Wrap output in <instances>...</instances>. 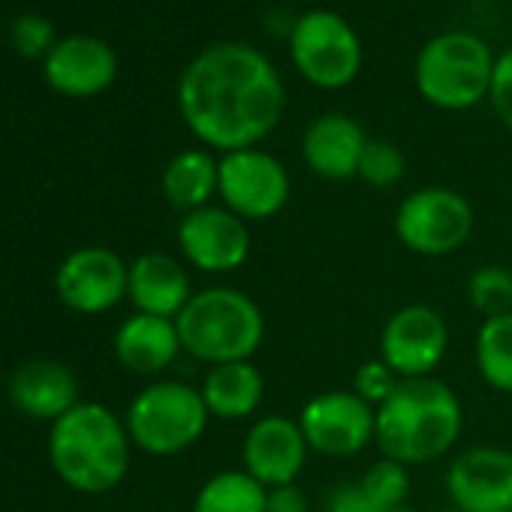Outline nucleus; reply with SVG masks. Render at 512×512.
<instances>
[{
    "label": "nucleus",
    "mask_w": 512,
    "mask_h": 512,
    "mask_svg": "<svg viewBox=\"0 0 512 512\" xmlns=\"http://www.w3.org/2000/svg\"><path fill=\"white\" fill-rule=\"evenodd\" d=\"M449 350V326L431 305L398 308L380 335V359L401 377L419 380L434 377L437 365Z\"/></svg>",
    "instance_id": "obj_12"
},
{
    "label": "nucleus",
    "mask_w": 512,
    "mask_h": 512,
    "mask_svg": "<svg viewBox=\"0 0 512 512\" xmlns=\"http://www.w3.org/2000/svg\"><path fill=\"white\" fill-rule=\"evenodd\" d=\"M473 208L470 202L449 187H419L395 211L398 241L428 260H440L467 244L473 235Z\"/></svg>",
    "instance_id": "obj_8"
},
{
    "label": "nucleus",
    "mask_w": 512,
    "mask_h": 512,
    "mask_svg": "<svg viewBox=\"0 0 512 512\" xmlns=\"http://www.w3.org/2000/svg\"><path fill=\"white\" fill-rule=\"evenodd\" d=\"M464 410L452 386L437 377L401 380L398 389L377 407L374 443L383 458L407 467L443 458L461 437Z\"/></svg>",
    "instance_id": "obj_2"
},
{
    "label": "nucleus",
    "mask_w": 512,
    "mask_h": 512,
    "mask_svg": "<svg viewBox=\"0 0 512 512\" xmlns=\"http://www.w3.org/2000/svg\"><path fill=\"white\" fill-rule=\"evenodd\" d=\"M269 488L244 470L214 473L193 500V512H266Z\"/></svg>",
    "instance_id": "obj_23"
},
{
    "label": "nucleus",
    "mask_w": 512,
    "mask_h": 512,
    "mask_svg": "<svg viewBox=\"0 0 512 512\" xmlns=\"http://www.w3.org/2000/svg\"><path fill=\"white\" fill-rule=\"evenodd\" d=\"M392 512H419V509H413V506H401V509H392Z\"/></svg>",
    "instance_id": "obj_34"
},
{
    "label": "nucleus",
    "mask_w": 512,
    "mask_h": 512,
    "mask_svg": "<svg viewBox=\"0 0 512 512\" xmlns=\"http://www.w3.org/2000/svg\"><path fill=\"white\" fill-rule=\"evenodd\" d=\"M13 46H16V52H22L25 58H46L52 49H55V28H52V22L49 19H43V16H19L16 22H13Z\"/></svg>",
    "instance_id": "obj_29"
},
{
    "label": "nucleus",
    "mask_w": 512,
    "mask_h": 512,
    "mask_svg": "<svg viewBox=\"0 0 512 512\" xmlns=\"http://www.w3.org/2000/svg\"><path fill=\"white\" fill-rule=\"evenodd\" d=\"M368 136L350 115L329 112L308 124L302 139V157L308 169L326 181H350L359 175Z\"/></svg>",
    "instance_id": "obj_17"
},
{
    "label": "nucleus",
    "mask_w": 512,
    "mask_h": 512,
    "mask_svg": "<svg viewBox=\"0 0 512 512\" xmlns=\"http://www.w3.org/2000/svg\"><path fill=\"white\" fill-rule=\"evenodd\" d=\"M440 512H464V509H458V506H452V503H449V506H446V509H440Z\"/></svg>",
    "instance_id": "obj_33"
},
{
    "label": "nucleus",
    "mask_w": 512,
    "mask_h": 512,
    "mask_svg": "<svg viewBox=\"0 0 512 512\" xmlns=\"http://www.w3.org/2000/svg\"><path fill=\"white\" fill-rule=\"evenodd\" d=\"M266 512H311L308 494L293 482V485H275L266 494Z\"/></svg>",
    "instance_id": "obj_32"
},
{
    "label": "nucleus",
    "mask_w": 512,
    "mask_h": 512,
    "mask_svg": "<svg viewBox=\"0 0 512 512\" xmlns=\"http://www.w3.org/2000/svg\"><path fill=\"white\" fill-rule=\"evenodd\" d=\"M199 395L211 413V419L241 422L260 410L266 398V377L253 362H226L211 365L202 377Z\"/></svg>",
    "instance_id": "obj_21"
},
{
    "label": "nucleus",
    "mask_w": 512,
    "mask_h": 512,
    "mask_svg": "<svg viewBox=\"0 0 512 512\" xmlns=\"http://www.w3.org/2000/svg\"><path fill=\"white\" fill-rule=\"evenodd\" d=\"M133 440L124 419L106 404L79 401L49 428V461L64 485L79 494H106L130 470Z\"/></svg>",
    "instance_id": "obj_3"
},
{
    "label": "nucleus",
    "mask_w": 512,
    "mask_h": 512,
    "mask_svg": "<svg viewBox=\"0 0 512 512\" xmlns=\"http://www.w3.org/2000/svg\"><path fill=\"white\" fill-rule=\"evenodd\" d=\"M10 401L28 419L55 422L79 404L76 374L55 359H31L10 377Z\"/></svg>",
    "instance_id": "obj_18"
},
{
    "label": "nucleus",
    "mask_w": 512,
    "mask_h": 512,
    "mask_svg": "<svg viewBox=\"0 0 512 512\" xmlns=\"http://www.w3.org/2000/svg\"><path fill=\"white\" fill-rule=\"evenodd\" d=\"M160 187H163L166 202L172 208H178L181 214L199 211V208L211 205V199L217 196L220 160L202 148H187L166 163Z\"/></svg>",
    "instance_id": "obj_22"
},
{
    "label": "nucleus",
    "mask_w": 512,
    "mask_h": 512,
    "mask_svg": "<svg viewBox=\"0 0 512 512\" xmlns=\"http://www.w3.org/2000/svg\"><path fill=\"white\" fill-rule=\"evenodd\" d=\"M326 512H383V509L362 491L359 482H341L326 497Z\"/></svg>",
    "instance_id": "obj_31"
},
{
    "label": "nucleus",
    "mask_w": 512,
    "mask_h": 512,
    "mask_svg": "<svg viewBox=\"0 0 512 512\" xmlns=\"http://www.w3.org/2000/svg\"><path fill=\"white\" fill-rule=\"evenodd\" d=\"M467 302L485 320L512 314V272L506 266L476 269L467 281Z\"/></svg>",
    "instance_id": "obj_25"
},
{
    "label": "nucleus",
    "mask_w": 512,
    "mask_h": 512,
    "mask_svg": "<svg viewBox=\"0 0 512 512\" xmlns=\"http://www.w3.org/2000/svg\"><path fill=\"white\" fill-rule=\"evenodd\" d=\"M296 70L323 91L347 88L362 70V43L347 19L332 10H308L290 34Z\"/></svg>",
    "instance_id": "obj_7"
},
{
    "label": "nucleus",
    "mask_w": 512,
    "mask_h": 512,
    "mask_svg": "<svg viewBox=\"0 0 512 512\" xmlns=\"http://www.w3.org/2000/svg\"><path fill=\"white\" fill-rule=\"evenodd\" d=\"M476 371L494 389L512 395V314L482 320L473 344Z\"/></svg>",
    "instance_id": "obj_24"
},
{
    "label": "nucleus",
    "mask_w": 512,
    "mask_h": 512,
    "mask_svg": "<svg viewBox=\"0 0 512 512\" xmlns=\"http://www.w3.org/2000/svg\"><path fill=\"white\" fill-rule=\"evenodd\" d=\"M308 455L311 446L299 428V419L269 413L247 428L241 446V470L266 488L293 485L302 476Z\"/></svg>",
    "instance_id": "obj_14"
},
{
    "label": "nucleus",
    "mask_w": 512,
    "mask_h": 512,
    "mask_svg": "<svg viewBox=\"0 0 512 512\" xmlns=\"http://www.w3.org/2000/svg\"><path fill=\"white\" fill-rule=\"evenodd\" d=\"M284 106L281 73L260 49L244 43L208 46L178 82V109L187 130L220 154L256 148L281 124Z\"/></svg>",
    "instance_id": "obj_1"
},
{
    "label": "nucleus",
    "mask_w": 512,
    "mask_h": 512,
    "mask_svg": "<svg viewBox=\"0 0 512 512\" xmlns=\"http://www.w3.org/2000/svg\"><path fill=\"white\" fill-rule=\"evenodd\" d=\"M178 247L187 266L205 275H229L250 256L247 223L223 205H205L190 211L178 223Z\"/></svg>",
    "instance_id": "obj_13"
},
{
    "label": "nucleus",
    "mask_w": 512,
    "mask_h": 512,
    "mask_svg": "<svg viewBox=\"0 0 512 512\" xmlns=\"http://www.w3.org/2000/svg\"><path fill=\"white\" fill-rule=\"evenodd\" d=\"M449 503L464 512H512V452L470 446L446 470Z\"/></svg>",
    "instance_id": "obj_15"
},
{
    "label": "nucleus",
    "mask_w": 512,
    "mask_h": 512,
    "mask_svg": "<svg viewBox=\"0 0 512 512\" xmlns=\"http://www.w3.org/2000/svg\"><path fill=\"white\" fill-rule=\"evenodd\" d=\"M46 82L64 97H97L118 76V55L97 37H64L46 55Z\"/></svg>",
    "instance_id": "obj_16"
},
{
    "label": "nucleus",
    "mask_w": 512,
    "mask_h": 512,
    "mask_svg": "<svg viewBox=\"0 0 512 512\" xmlns=\"http://www.w3.org/2000/svg\"><path fill=\"white\" fill-rule=\"evenodd\" d=\"M127 299L136 314L178 320V314L193 299L190 275L184 263H178L169 253H142L136 263H130Z\"/></svg>",
    "instance_id": "obj_19"
},
{
    "label": "nucleus",
    "mask_w": 512,
    "mask_h": 512,
    "mask_svg": "<svg viewBox=\"0 0 512 512\" xmlns=\"http://www.w3.org/2000/svg\"><path fill=\"white\" fill-rule=\"evenodd\" d=\"M175 326L181 350L205 365L250 362L266 341V317L260 305L232 287L193 293Z\"/></svg>",
    "instance_id": "obj_4"
},
{
    "label": "nucleus",
    "mask_w": 512,
    "mask_h": 512,
    "mask_svg": "<svg viewBox=\"0 0 512 512\" xmlns=\"http://www.w3.org/2000/svg\"><path fill=\"white\" fill-rule=\"evenodd\" d=\"M112 347H115V359L127 371L160 374L178 359L181 338H178L175 320L151 317V314H133L118 326Z\"/></svg>",
    "instance_id": "obj_20"
},
{
    "label": "nucleus",
    "mask_w": 512,
    "mask_h": 512,
    "mask_svg": "<svg viewBox=\"0 0 512 512\" xmlns=\"http://www.w3.org/2000/svg\"><path fill=\"white\" fill-rule=\"evenodd\" d=\"M494 55L470 31H446L431 37L413 67L419 94L446 112H464L491 94Z\"/></svg>",
    "instance_id": "obj_5"
},
{
    "label": "nucleus",
    "mask_w": 512,
    "mask_h": 512,
    "mask_svg": "<svg viewBox=\"0 0 512 512\" xmlns=\"http://www.w3.org/2000/svg\"><path fill=\"white\" fill-rule=\"evenodd\" d=\"M299 428L311 452L326 458H350L374 443L377 410L353 389H329L302 407Z\"/></svg>",
    "instance_id": "obj_10"
},
{
    "label": "nucleus",
    "mask_w": 512,
    "mask_h": 512,
    "mask_svg": "<svg viewBox=\"0 0 512 512\" xmlns=\"http://www.w3.org/2000/svg\"><path fill=\"white\" fill-rule=\"evenodd\" d=\"M359 485L383 512L401 509L407 506V494H410V467L392 458H380L362 473Z\"/></svg>",
    "instance_id": "obj_26"
},
{
    "label": "nucleus",
    "mask_w": 512,
    "mask_h": 512,
    "mask_svg": "<svg viewBox=\"0 0 512 512\" xmlns=\"http://www.w3.org/2000/svg\"><path fill=\"white\" fill-rule=\"evenodd\" d=\"M404 172H407V157L395 142L368 139L356 178H362L374 190H389L404 178Z\"/></svg>",
    "instance_id": "obj_27"
},
{
    "label": "nucleus",
    "mask_w": 512,
    "mask_h": 512,
    "mask_svg": "<svg viewBox=\"0 0 512 512\" xmlns=\"http://www.w3.org/2000/svg\"><path fill=\"white\" fill-rule=\"evenodd\" d=\"M488 97H491V106H494L497 118L512 133V49L503 52L494 61V79H491V94Z\"/></svg>",
    "instance_id": "obj_30"
},
{
    "label": "nucleus",
    "mask_w": 512,
    "mask_h": 512,
    "mask_svg": "<svg viewBox=\"0 0 512 512\" xmlns=\"http://www.w3.org/2000/svg\"><path fill=\"white\" fill-rule=\"evenodd\" d=\"M208 407L196 386L160 380L145 386L127 410V434L148 455H178L199 443L208 428Z\"/></svg>",
    "instance_id": "obj_6"
},
{
    "label": "nucleus",
    "mask_w": 512,
    "mask_h": 512,
    "mask_svg": "<svg viewBox=\"0 0 512 512\" xmlns=\"http://www.w3.org/2000/svg\"><path fill=\"white\" fill-rule=\"evenodd\" d=\"M290 190V172L275 154L263 148H241L220 154L217 196L223 208L238 214L244 223L278 217L290 202Z\"/></svg>",
    "instance_id": "obj_9"
},
{
    "label": "nucleus",
    "mask_w": 512,
    "mask_h": 512,
    "mask_svg": "<svg viewBox=\"0 0 512 512\" xmlns=\"http://www.w3.org/2000/svg\"><path fill=\"white\" fill-rule=\"evenodd\" d=\"M130 266L109 247L91 244L73 250L55 272V293L64 308L97 317L127 299Z\"/></svg>",
    "instance_id": "obj_11"
},
{
    "label": "nucleus",
    "mask_w": 512,
    "mask_h": 512,
    "mask_svg": "<svg viewBox=\"0 0 512 512\" xmlns=\"http://www.w3.org/2000/svg\"><path fill=\"white\" fill-rule=\"evenodd\" d=\"M398 383H401V377H398L380 356L371 359V362H365V365H359L356 374H353V392H356L362 401H368L374 410H377L383 401H389V395L398 389Z\"/></svg>",
    "instance_id": "obj_28"
}]
</instances>
